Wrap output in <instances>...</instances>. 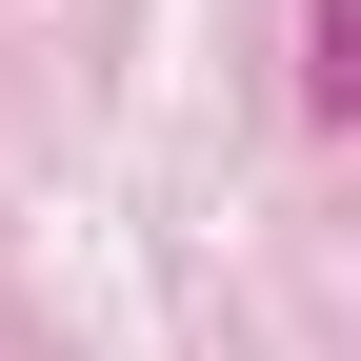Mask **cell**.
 Masks as SVG:
<instances>
[{"instance_id":"6da1fadb","label":"cell","mask_w":361,"mask_h":361,"mask_svg":"<svg viewBox=\"0 0 361 361\" xmlns=\"http://www.w3.org/2000/svg\"><path fill=\"white\" fill-rule=\"evenodd\" d=\"M301 101H322V121H361V0H322V61H301Z\"/></svg>"}]
</instances>
